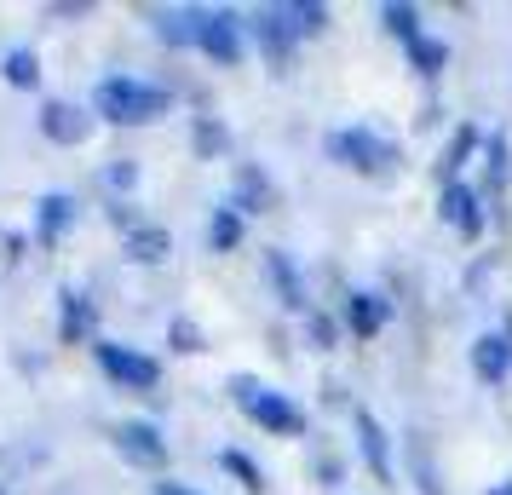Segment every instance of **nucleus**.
Instances as JSON below:
<instances>
[{
    "instance_id": "1",
    "label": "nucleus",
    "mask_w": 512,
    "mask_h": 495,
    "mask_svg": "<svg viewBox=\"0 0 512 495\" xmlns=\"http://www.w3.org/2000/svg\"><path fill=\"white\" fill-rule=\"evenodd\" d=\"M173 110V93L162 81H144V75H104L93 93V116L110 127H150Z\"/></svg>"
},
{
    "instance_id": "2",
    "label": "nucleus",
    "mask_w": 512,
    "mask_h": 495,
    "mask_svg": "<svg viewBox=\"0 0 512 495\" xmlns=\"http://www.w3.org/2000/svg\"><path fill=\"white\" fill-rule=\"evenodd\" d=\"M225 392H231L236 409H242L259 432H271V438H305V426H311L300 403L288 398V392H277V386H265L259 375H231Z\"/></svg>"
},
{
    "instance_id": "3",
    "label": "nucleus",
    "mask_w": 512,
    "mask_h": 495,
    "mask_svg": "<svg viewBox=\"0 0 512 495\" xmlns=\"http://www.w3.org/2000/svg\"><path fill=\"white\" fill-rule=\"evenodd\" d=\"M328 162H340L346 173L369 179V185H386L403 167V150L374 127H340V133H328Z\"/></svg>"
},
{
    "instance_id": "4",
    "label": "nucleus",
    "mask_w": 512,
    "mask_h": 495,
    "mask_svg": "<svg viewBox=\"0 0 512 495\" xmlns=\"http://www.w3.org/2000/svg\"><path fill=\"white\" fill-rule=\"evenodd\" d=\"M93 363L127 392H156L162 386V363L156 357L139 352V346H121V340H104V334L93 340Z\"/></svg>"
},
{
    "instance_id": "5",
    "label": "nucleus",
    "mask_w": 512,
    "mask_h": 495,
    "mask_svg": "<svg viewBox=\"0 0 512 495\" xmlns=\"http://www.w3.org/2000/svg\"><path fill=\"white\" fill-rule=\"evenodd\" d=\"M110 438H116L121 461H127V467H139V472H162L167 455H173L156 421H116V426H110Z\"/></svg>"
},
{
    "instance_id": "6",
    "label": "nucleus",
    "mask_w": 512,
    "mask_h": 495,
    "mask_svg": "<svg viewBox=\"0 0 512 495\" xmlns=\"http://www.w3.org/2000/svg\"><path fill=\"white\" fill-rule=\"evenodd\" d=\"M196 52H208L213 64L236 70L248 58V18L236 12H202V35H196Z\"/></svg>"
},
{
    "instance_id": "7",
    "label": "nucleus",
    "mask_w": 512,
    "mask_h": 495,
    "mask_svg": "<svg viewBox=\"0 0 512 495\" xmlns=\"http://www.w3.org/2000/svg\"><path fill=\"white\" fill-rule=\"evenodd\" d=\"M35 127H41V139H47V144L75 150V144L93 139L98 116H87V104H70V98H41V116H35Z\"/></svg>"
},
{
    "instance_id": "8",
    "label": "nucleus",
    "mask_w": 512,
    "mask_h": 495,
    "mask_svg": "<svg viewBox=\"0 0 512 495\" xmlns=\"http://www.w3.org/2000/svg\"><path fill=\"white\" fill-rule=\"evenodd\" d=\"M438 219H443L455 236H461V242H478V236H484V225H489L484 196L466 185V179H455V185L438 190Z\"/></svg>"
},
{
    "instance_id": "9",
    "label": "nucleus",
    "mask_w": 512,
    "mask_h": 495,
    "mask_svg": "<svg viewBox=\"0 0 512 495\" xmlns=\"http://www.w3.org/2000/svg\"><path fill=\"white\" fill-rule=\"evenodd\" d=\"M265 283H271V294H277L288 311H300V317H311V283H305V271L294 265V254L288 248H265Z\"/></svg>"
},
{
    "instance_id": "10",
    "label": "nucleus",
    "mask_w": 512,
    "mask_h": 495,
    "mask_svg": "<svg viewBox=\"0 0 512 495\" xmlns=\"http://www.w3.org/2000/svg\"><path fill=\"white\" fill-rule=\"evenodd\" d=\"M351 432H357V455H363V467L380 478V484H392V438H386V426L374 409H351Z\"/></svg>"
},
{
    "instance_id": "11",
    "label": "nucleus",
    "mask_w": 512,
    "mask_h": 495,
    "mask_svg": "<svg viewBox=\"0 0 512 495\" xmlns=\"http://www.w3.org/2000/svg\"><path fill=\"white\" fill-rule=\"evenodd\" d=\"M340 323H346L357 340H374V334L392 323V300H386L380 288H346V311H340Z\"/></svg>"
},
{
    "instance_id": "12",
    "label": "nucleus",
    "mask_w": 512,
    "mask_h": 495,
    "mask_svg": "<svg viewBox=\"0 0 512 495\" xmlns=\"http://www.w3.org/2000/svg\"><path fill=\"white\" fill-rule=\"evenodd\" d=\"M248 41H254L259 52H265V64H277V70H288V58H294V35H288V24L277 18V6H259V12H248Z\"/></svg>"
},
{
    "instance_id": "13",
    "label": "nucleus",
    "mask_w": 512,
    "mask_h": 495,
    "mask_svg": "<svg viewBox=\"0 0 512 495\" xmlns=\"http://www.w3.org/2000/svg\"><path fill=\"white\" fill-rule=\"evenodd\" d=\"M75 219H81V202H75L70 190H47V196L35 202V242H41V248H58V242L70 236Z\"/></svg>"
},
{
    "instance_id": "14",
    "label": "nucleus",
    "mask_w": 512,
    "mask_h": 495,
    "mask_svg": "<svg viewBox=\"0 0 512 495\" xmlns=\"http://www.w3.org/2000/svg\"><path fill=\"white\" fill-rule=\"evenodd\" d=\"M93 323H98L93 294H81V288H58V340H64V346H81V340L93 334Z\"/></svg>"
},
{
    "instance_id": "15",
    "label": "nucleus",
    "mask_w": 512,
    "mask_h": 495,
    "mask_svg": "<svg viewBox=\"0 0 512 495\" xmlns=\"http://www.w3.org/2000/svg\"><path fill=\"white\" fill-rule=\"evenodd\" d=\"M150 29H156V41L162 47H196V35H202V6H156L150 12Z\"/></svg>"
},
{
    "instance_id": "16",
    "label": "nucleus",
    "mask_w": 512,
    "mask_h": 495,
    "mask_svg": "<svg viewBox=\"0 0 512 495\" xmlns=\"http://www.w3.org/2000/svg\"><path fill=\"white\" fill-rule=\"evenodd\" d=\"M403 455H409V484H415V495H449L443 490V467H438V455H432V438H426V432H403Z\"/></svg>"
},
{
    "instance_id": "17",
    "label": "nucleus",
    "mask_w": 512,
    "mask_h": 495,
    "mask_svg": "<svg viewBox=\"0 0 512 495\" xmlns=\"http://www.w3.org/2000/svg\"><path fill=\"white\" fill-rule=\"evenodd\" d=\"M231 208L242 213V219H248V213H271V208H277V185L265 179V167H254V162H242V167H236Z\"/></svg>"
},
{
    "instance_id": "18",
    "label": "nucleus",
    "mask_w": 512,
    "mask_h": 495,
    "mask_svg": "<svg viewBox=\"0 0 512 495\" xmlns=\"http://www.w3.org/2000/svg\"><path fill=\"white\" fill-rule=\"evenodd\" d=\"M478 150H484V127H478V121H461V127L449 133V144H443V156H438V179H443V185H455V179H461V167L472 162Z\"/></svg>"
},
{
    "instance_id": "19",
    "label": "nucleus",
    "mask_w": 512,
    "mask_h": 495,
    "mask_svg": "<svg viewBox=\"0 0 512 495\" xmlns=\"http://www.w3.org/2000/svg\"><path fill=\"white\" fill-rule=\"evenodd\" d=\"M127 260L133 265H150V271H156V265H167L173 260V231H167V225H133V231H127Z\"/></svg>"
},
{
    "instance_id": "20",
    "label": "nucleus",
    "mask_w": 512,
    "mask_h": 495,
    "mask_svg": "<svg viewBox=\"0 0 512 495\" xmlns=\"http://www.w3.org/2000/svg\"><path fill=\"white\" fill-rule=\"evenodd\" d=\"M472 375L484 380V386H507V375H512V357H507V340H501L495 329L472 340Z\"/></svg>"
},
{
    "instance_id": "21",
    "label": "nucleus",
    "mask_w": 512,
    "mask_h": 495,
    "mask_svg": "<svg viewBox=\"0 0 512 495\" xmlns=\"http://www.w3.org/2000/svg\"><path fill=\"white\" fill-rule=\"evenodd\" d=\"M277 18L288 24L294 41H311V35H323L328 29V6L323 0H277Z\"/></svg>"
},
{
    "instance_id": "22",
    "label": "nucleus",
    "mask_w": 512,
    "mask_h": 495,
    "mask_svg": "<svg viewBox=\"0 0 512 495\" xmlns=\"http://www.w3.org/2000/svg\"><path fill=\"white\" fill-rule=\"evenodd\" d=\"M242 236H248V219H242L231 202H219L213 219H208V248H213V254H236V248H242Z\"/></svg>"
},
{
    "instance_id": "23",
    "label": "nucleus",
    "mask_w": 512,
    "mask_h": 495,
    "mask_svg": "<svg viewBox=\"0 0 512 495\" xmlns=\"http://www.w3.org/2000/svg\"><path fill=\"white\" fill-rule=\"evenodd\" d=\"M190 150H196V162H225V150H231L225 121L219 116H196L190 121Z\"/></svg>"
},
{
    "instance_id": "24",
    "label": "nucleus",
    "mask_w": 512,
    "mask_h": 495,
    "mask_svg": "<svg viewBox=\"0 0 512 495\" xmlns=\"http://www.w3.org/2000/svg\"><path fill=\"white\" fill-rule=\"evenodd\" d=\"M409 70L420 75V81H438L443 70H449V41H432V35H415V41H409Z\"/></svg>"
},
{
    "instance_id": "25",
    "label": "nucleus",
    "mask_w": 512,
    "mask_h": 495,
    "mask_svg": "<svg viewBox=\"0 0 512 495\" xmlns=\"http://www.w3.org/2000/svg\"><path fill=\"white\" fill-rule=\"evenodd\" d=\"M484 185L489 190H507V179H512V139L507 133H484Z\"/></svg>"
},
{
    "instance_id": "26",
    "label": "nucleus",
    "mask_w": 512,
    "mask_h": 495,
    "mask_svg": "<svg viewBox=\"0 0 512 495\" xmlns=\"http://www.w3.org/2000/svg\"><path fill=\"white\" fill-rule=\"evenodd\" d=\"M213 461H219V467L231 472V478H236V484H242L248 495H265V490H271V484H265V467H259V461L248 455V449H219Z\"/></svg>"
},
{
    "instance_id": "27",
    "label": "nucleus",
    "mask_w": 512,
    "mask_h": 495,
    "mask_svg": "<svg viewBox=\"0 0 512 495\" xmlns=\"http://www.w3.org/2000/svg\"><path fill=\"white\" fill-rule=\"evenodd\" d=\"M0 75H6L18 93H35V87H41V58H35L29 47H12L6 58H0Z\"/></svg>"
},
{
    "instance_id": "28",
    "label": "nucleus",
    "mask_w": 512,
    "mask_h": 495,
    "mask_svg": "<svg viewBox=\"0 0 512 495\" xmlns=\"http://www.w3.org/2000/svg\"><path fill=\"white\" fill-rule=\"evenodd\" d=\"M380 24H386V35L403 41V47H409L415 35H426V29H420V6H403V0H386V6H380Z\"/></svg>"
},
{
    "instance_id": "29",
    "label": "nucleus",
    "mask_w": 512,
    "mask_h": 495,
    "mask_svg": "<svg viewBox=\"0 0 512 495\" xmlns=\"http://www.w3.org/2000/svg\"><path fill=\"white\" fill-rule=\"evenodd\" d=\"M340 329H346V323H340L334 311H311V317H305V340H311L317 352H334V340H340Z\"/></svg>"
},
{
    "instance_id": "30",
    "label": "nucleus",
    "mask_w": 512,
    "mask_h": 495,
    "mask_svg": "<svg viewBox=\"0 0 512 495\" xmlns=\"http://www.w3.org/2000/svg\"><path fill=\"white\" fill-rule=\"evenodd\" d=\"M167 346H173V352H185V357L208 352V340H202V329H196L190 317H173V323H167Z\"/></svg>"
},
{
    "instance_id": "31",
    "label": "nucleus",
    "mask_w": 512,
    "mask_h": 495,
    "mask_svg": "<svg viewBox=\"0 0 512 495\" xmlns=\"http://www.w3.org/2000/svg\"><path fill=\"white\" fill-rule=\"evenodd\" d=\"M104 185L116 190V196H127V190H139V162H133V156H116V162L104 167Z\"/></svg>"
},
{
    "instance_id": "32",
    "label": "nucleus",
    "mask_w": 512,
    "mask_h": 495,
    "mask_svg": "<svg viewBox=\"0 0 512 495\" xmlns=\"http://www.w3.org/2000/svg\"><path fill=\"white\" fill-rule=\"evenodd\" d=\"M311 478H317V484H323V490H334V484H340V478H346V461H340V455H317V461H311Z\"/></svg>"
},
{
    "instance_id": "33",
    "label": "nucleus",
    "mask_w": 512,
    "mask_h": 495,
    "mask_svg": "<svg viewBox=\"0 0 512 495\" xmlns=\"http://www.w3.org/2000/svg\"><path fill=\"white\" fill-rule=\"evenodd\" d=\"M156 495H202V490H190V484H179V478H162V484H156Z\"/></svg>"
},
{
    "instance_id": "34",
    "label": "nucleus",
    "mask_w": 512,
    "mask_h": 495,
    "mask_svg": "<svg viewBox=\"0 0 512 495\" xmlns=\"http://www.w3.org/2000/svg\"><path fill=\"white\" fill-rule=\"evenodd\" d=\"M495 334H501V340H507V357H512V317H507V323H501V329H495Z\"/></svg>"
},
{
    "instance_id": "35",
    "label": "nucleus",
    "mask_w": 512,
    "mask_h": 495,
    "mask_svg": "<svg viewBox=\"0 0 512 495\" xmlns=\"http://www.w3.org/2000/svg\"><path fill=\"white\" fill-rule=\"evenodd\" d=\"M489 495H512V478H501V484H489Z\"/></svg>"
},
{
    "instance_id": "36",
    "label": "nucleus",
    "mask_w": 512,
    "mask_h": 495,
    "mask_svg": "<svg viewBox=\"0 0 512 495\" xmlns=\"http://www.w3.org/2000/svg\"><path fill=\"white\" fill-rule=\"evenodd\" d=\"M0 495H6V490H0Z\"/></svg>"
}]
</instances>
